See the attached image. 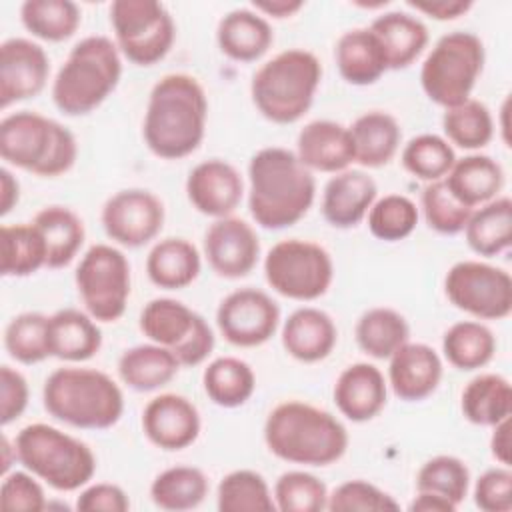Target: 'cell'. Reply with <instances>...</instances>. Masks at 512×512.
Here are the masks:
<instances>
[{
    "label": "cell",
    "instance_id": "cell-1",
    "mask_svg": "<svg viewBox=\"0 0 512 512\" xmlns=\"http://www.w3.org/2000/svg\"><path fill=\"white\" fill-rule=\"evenodd\" d=\"M206 120L208 98L202 84L190 74L174 72L152 86L142 136L154 156L180 160L200 148Z\"/></svg>",
    "mask_w": 512,
    "mask_h": 512
},
{
    "label": "cell",
    "instance_id": "cell-2",
    "mask_svg": "<svg viewBox=\"0 0 512 512\" xmlns=\"http://www.w3.org/2000/svg\"><path fill=\"white\" fill-rule=\"evenodd\" d=\"M248 210L266 230H282L302 220L316 196V180L296 152L268 146L248 162Z\"/></svg>",
    "mask_w": 512,
    "mask_h": 512
},
{
    "label": "cell",
    "instance_id": "cell-3",
    "mask_svg": "<svg viewBox=\"0 0 512 512\" xmlns=\"http://www.w3.org/2000/svg\"><path fill=\"white\" fill-rule=\"evenodd\" d=\"M266 448L280 460L302 466H328L348 450L346 426L328 410L286 400L264 422Z\"/></svg>",
    "mask_w": 512,
    "mask_h": 512
},
{
    "label": "cell",
    "instance_id": "cell-4",
    "mask_svg": "<svg viewBox=\"0 0 512 512\" xmlns=\"http://www.w3.org/2000/svg\"><path fill=\"white\" fill-rule=\"evenodd\" d=\"M42 402L52 418L82 430L112 428L124 414L120 386L96 368H56L44 380Z\"/></svg>",
    "mask_w": 512,
    "mask_h": 512
},
{
    "label": "cell",
    "instance_id": "cell-5",
    "mask_svg": "<svg viewBox=\"0 0 512 512\" xmlns=\"http://www.w3.org/2000/svg\"><path fill=\"white\" fill-rule=\"evenodd\" d=\"M122 60L108 36H86L70 50L52 82V100L66 116L94 112L118 86Z\"/></svg>",
    "mask_w": 512,
    "mask_h": 512
},
{
    "label": "cell",
    "instance_id": "cell-6",
    "mask_svg": "<svg viewBox=\"0 0 512 512\" xmlns=\"http://www.w3.org/2000/svg\"><path fill=\"white\" fill-rule=\"evenodd\" d=\"M320 80V60L308 50L288 48L254 72L250 96L266 120L294 124L310 110Z\"/></svg>",
    "mask_w": 512,
    "mask_h": 512
},
{
    "label": "cell",
    "instance_id": "cell-7",
    "mask_svg": "<svg viewBox=\"0 0 512 512\" xmlns=\"http://www.w3.org/2000/svg\"><path fill=\"white\" fill-rule=\"evenodd\" d=\"M0 156L16 168L54 178L74 166L78 144L58 120L20 110L0 120Z\"/></svg>",
    "mask_w": 512,
    "mask_h": 512
},
{
    "label": "cell",
    "instance_id": "cell-8",
    "mask_svg": "<svg viewBox=\"0 0 512 512\" xmlns=\"http://www.w3.org/2000/svg\"><path fill=\"white\" fill-rule=\"evenodd\" d=\"M16 460L58 492L86 486L96 472L90 446L54 426L34 422L24 426L14 440Z\"/></svg>",
    "mask_w": 512,
    "mask_h": 512
},
{
    "label": "cell",
    "instance_id": "cell-9",
    "mask_svg": "<svg viewBox=\"0 0 512 512\" xmlns=\"http://www.w3.org/2000/svg\"><path fill=\"white\" fill-rule=\"evenodd\" d=\"M484 58V44L476 34L454 30L440 36L420 68L424 94L444 110L466 102L482 74Z\"/></svg>",
    "mask_w": 512,
    "mask_h": 512
},
{
    "label": "cell",
    "instance_id": "cell-10",
    "mask_svg": "<svg viewBox=\"0 0 512 512\" xmlns=\"http://www.w3.org/2000/svg\"><path fill=\"white\" fill-rule=\"evenodd\" d=\"M264 278L280 296L310 302L324 296L332 284V256L310 240H280L264 258Z\"/></svg>",
    "mask_w": 512,
    "mask_h": 512
},
{
    "label": "cell",
    "instance_id": "cell-11",
    "mask_svg": "<svg viewBox=\"0 0 512 512\" xmlns=\"http://www.w3.org/2000/svg\"><path fill=\"white\" fill-rule=\"evenodd\" d=\"M110 24L118 50L136 66L160 62L176 38L170 12L154 0H114L110 4Z\"/></svg>",
    "mask_w": 512,
    "mask_h": 512
},
{
    "label": "cell",
    "instance_id": "cell-12",
    "mask_svg": "<svg viewBox=\"0 0 512 512\" xmlns=\"http://www.w3.org/2000/svg\"><path fill=\"white\" fill-rule=\"evenodd\" d=\"M86 312L98 322H116L130 298V264L122 250L110 244L90 246L74 274Z\"/></svg>",
    "mask_w": 512,
    "mask_h": 512
},
{
    "label": "cell",
    "instance_id": "cell-13",
    "mask_svg": "<svg viewBox=\"0 0 512 512\" xmlns=\"http://www.w3.org/2000/svg\"><path fill=\"white\" fill-rule=\"evenodd\" d=\"M444 292L450 304L478 320H502L512 312L510 274L480 260H462L450 266Z\"/></svg>",
    "mask_w": 512,
    "mask_h": 512
},
{
    "label": "cell",
    "instance_id": "cell-14",
    "mask_svg": "<svg viewBox=\"0 0 512 512\" xmlns=\"http://www.w3.org/2000/svg\"><path fill=\"white\" fill-rule=\"evenodd\" d=\"M216 324L232 346H262L278 330L280 306L258 288H238L218 304Z\"/></svg>",
    "mask_w": 512,
    "mask_h": 512
},
{
    "label": "cell",
    "instance_id": "cell-15",
    "mask_svg": "<svg viewBox=\"0 0 512 512\" xmlns=\"http://www.w3.org/2000/svg\"><path fill=\"white\" fill-rule=\"evenodd\" d=\"M164 216V204L156 194L128 188L104 202L100 220L110 240L126 248H140L160 234Z\"/></svg>",
    "mask_w": 512,
    "mask_h": 512
},
{
    "label": "cell",
    "instance_id": "cell-16",
    "mask_svg": "<svg viewBox=\"0 0 512 512\" xmlns=\"http://www.w3.org/2000/svg\"><path fill=\"white\" fill-rule=\"evenodd\" d=\"M204 254L210 268L228 280L248 276L260 256L256 230L242 218H216L204 232Z\"/></svg>",
    "mask_w": 512,
    "mask_h": 512
},
{
    "label": "cell",
    "instance_id": "cell-17",
    "mask_svg": "<svg viewBox=\"0 0 512 512\" xmlns=\"http://www.w3.org/2000/svg\"><path fill=\"white\" fill-rule=\"evenodd\" d=\"M50 60L44 48L28 38H8L0 46V106L36 98L48 80Z\"/></svg>",
    "mask_w": 512,
    "mask_h": 512
},
{
    "label": "cell",
    "instance_id": "cell-18",
    "mask_svg": "<svg viewBox=\"0 0 512 512\" xmlns=\"http://www.w3.org/2000/svg\"><path fill=\"white\" fill-rule=\"evenodd\" d=\"M198 408L180 394H158L142 410L144 436L160 450L176 452L196 442L200 434Z\"/></svg>",
    "mask_w": 512,
    "mask_h": 512
},
{
    "label": "cell",
    "instance_id": "cell-19",
    "mask_svg": "<svg viewBox=\"0 0 512 512\" xmlns=\"http://www.w3.org/2000/svg\"><path fill=\"white\" fill-rule=\"evenodd\" d=\"M186 196L204 216H230L242 202L244 180L240 172L220 158L196 164L186 178Z\"/></svg>",
    "mask_w": 512,
    "mask_h": 512
},
{
    "label": "cell",
    "instance_id": "cell-20",
    "mask_svg": "<svg viewBox=\"0 0 512 512\" xmlns=\"http://www.w3.org/2000/svg\"><path fill=\"white\" fill-rule=\"evenodd\" d=\"M388 360V384L400 400L418 402L436 392L442 360L432 346L408 340Z\"/></svg>",
    "mask_w": 512,
    "mask_h": 512
},
{
    "label": "cell",
    "instance_id": "cell-21",
    "mask_svg": "<svg viewBox=\"0 0 512 512\" xmlns=\"http://www.w3.org/2000/svg\"><path fill=\"white\" fill-rule=\"evenodd\" d=\"M378 186L362 170H342L334 174L322 192V216L340 230L358 226L376 202Z\"/></svg>",
    "mask_w": 512,
    "mask_h": 512
},
{
    "label": "cell",
    "instance_id": "cell-22",
    "mask_svg": "<svg viewBox=\"0 0 512 512\" xmlns=\"http://www.w3.org/2000/svg\"><path fill=\"white\" fill-rule=\"evenodd\" d=\"M334 404L352 422L376 418L388 400L386 378L374 364L356 362L346 366L334 384Z\"/></svg>",
    "mask_w": 512,
    "mask_h": 512
},
{
    "label": "cell",
    "instance_id": "cell-23",
    "mask_svg": "<svg viewBox=\"0 0 512 512\" xmlns=\"http://www.w3.org/2000/svg\"><path fill=\"white\" fill-rule=\"evenodd\" d=\"M296 156L308 170L338 174L354 162L350 130L334 120H312L296 138Z\"/></svg>",
    "mask_w": 512,
    "mask_h": 512
},
{
    "label": "cell",
    "instance_id": "cell-24",
    "mask_svg": "<svg viewBox=\"0 0 512 512\" xmlns=\"http://www.w3.org/2000/svg\"><path fill=\"white\" fill-rule=\"evenodd\" d=\"M338 342V330L330 314L320 308L304 306L294 310L282 326L284 350L306 364L320 362L330 356Z\"/></svg>",
    "mask_w": 512,
    "mask_h": 512
},
{
    "label": "cell",
    "instance_id": "cell-25",
    "mask_svg": "<svg viewBox=\"0 0 512 512\" xmlns=\"http://www.w3.org/2000/svg\"><path fill=\"white\" fill-rule=\"evenodd\" d=\"M216 42L220 52L230 60L254 62L268 52L274 42V32L260 12L236 8L220 18Z\"/></svg>",
    "mask_w": 512,
    "mask_h": 512
},
{
    "label": "cell",
    "instance_id": "cell-26",
    "mask_svg": "<svg viewBox=\"0 0 512 512\" xmlns=\"http://www.w3.org/2000/svg\"><path fill=\"white\" fill-rule=\"evenodd\" d=\"M442 180L458 202L474 210L498 196L504 186V172L494 158L486 154H468L456 158Z\"/></svg>",
    "mask_w": 512,
    "mask_h": 512
},
{
    "label": "cell",
    "instance_id": "cell-27",
    "mask_svg": "<svg viewBox=\"0 0 512 512\" xmlns=\"http://www.w3.org/2000/svg\"><path fill=\"white\" fill-rule=\"evenodd\" d=\"M340 76L352 86H370L388 70L384 50L370 28L344 32L334 48Z\"/></svg>",
    "mask_w": 512,
    "mask_h": 512
},
{
    "label": "cell",
    "instance_id": "cell-28",
    "mask_svg": "<svg viewBox=\"0 0 512 512\" xmlns=\"http://www.w3.org/2000/svg\"><path fill=\"white\" fill-rule=\"evenodd\" d=\"M370 30L376 34L388 70L408 68L428 44V28L424 22L408 12H384L370 24Z\"/></svg>",
    "mask_w": 512,
    "mask_h": 512
},
{
    "label": "cell",
    "instance_id": "cell-29",
    "mask_svg": "<svg viewBox=\"0 0 512 512\" xmlns=\"http://www.w3.org/2000/svg\"><path fill=\"white\" fill-rule=\"evenodd\" d=\"M50 356L66 362H84L102 348V332L94 318L76 308H64L48 322Z\"/></svg>",
    "mask_w": 512,
    "mask_h": 512
},
{
    "label": "cell",
    "instance_id": "cell-30",
    "mask_svg": "<svg viewBox=\"0 0 512 512\" xmlns=\"http://www.w3.org/2000/svg\"><path fill=\"white\" fill-rule=\"evenodd\" d=\"M354 144V162L364 168L386 166L398 152L402 130L398 120L382 110H370L348 128Z\"/></svg>",
    "mask_w": 512,
    "mask_h": 512
},
{
    "label": "cell",
    "instance_id": "cell-31",
    "mask_svg": "<svg viewBox=\"0 0 512 512\" xmlns=\"http://www.w3.org/2000/svg\"><path fill=\"white\" fill-rule=\"evenodd\" d=\"M200 268V252L186 238H164L152 246L146 258V274L150 282L164 290L190 286L198 278Z\"/></svg>",
    "mask_w": 512,
    "mask_h": 512
},
{
    "label": "cell",
    "instance_id": "cell-32",
    "mask_svg": "<svg viewBox=\"0 0 512 512\" xmlns=\"http://www.w3.org/2000/svg\"><path fill=\"white\" fill-rule=\"evenodd\" d=\"M180 370L174 352L160 344H138L118 358L122 382L136 392H152L166 386Z\"/></svg>",
    "mask_w": 512,
    "mask_h": 512
},
{
    "label": "cell",
    "instance_id": "cell-33",
    "mask_svg": "<svg viewBox=\"0 0 512 512\" xmlns=\"http://www.w3.org/2000/svg\"><path fill=\"white\" fill-rule=\"evenodd\" d=\"M46 242V268H64L68 266L84 244V222L82 218L66 206H46L34 220Z\"/></svg>",
    "mask_w": 512,
    "mask_h": 512
},
{
    "label": "cell",
    "instance_id": "cell-34",
    "mask_svg": "<svg viewBox=\"0 0 512 512\" xmlns=\"http://www.w3.org/2000/svg\"><path fill=\"white\" fill-rule=\"evenodd\" d=\"M466 244L478 256H496L512 244V200L496 196L472 210L464 226Z\"/></svg>",
    "mask_w": 512,
    "mask_h": 512
},
{
    "label": "cell",
    "instance_id": "cell-35",
    "mask_svg": "<svg viewBox=\"0 0 512 512\" xmlns=\"http://www.w3.org/2000/svg\"><path fill=\"white\" fill-rule=\"evenodd\" d=\"M460 408L468 422L476 426H494L512 412V386L502 374L486 372L474 376L462 390Z\"/></svg>",
    "mask_w": 512,
    "mask_h": 512
},
{
    "label": "cell",
    "instance_id": "cell-36",
    "mask_svg": "<svg viewBox=\"0 0 512 512\" xmlns=\"http://www.w3.org/2000/svg\"><path fill=\"white\" fill-rule=\"evenodd\" d=\"M200 314L174 298H154L142 312L138 326L142 334L160 346L178 350L194 332Z\"/></svg>",
    "mask_w": 512,
    "mask_h": 512
},
{
    "label": "cell",
    "instance_id": "cell-37",
    "mask_svg": "<svg viewBox=\"0 0 512 512\" xmlns=\"http://www.w3.org/2000/svg\"><path fill=\"white\" fill-rule=\"evenodd\" d=\"M202 386L216 406L238 408L254 394L256 376L248 362L236 356H220L204 368Z\"/></svg>",
    "mask_w": 512,
    "mask_h": 512
},
{
    "label": "cell",
    "instance_id": "cell-38",
    "mask_svg": "<svg viewBox=\"0 0 512 512\" xmlns=\"http://www.w3.org/2000/svg\"><path fill=\"white\" fill-rule=\"evenodd\" d=\"M356 342L360 350L376 360H388L410 338L406 318L386 306L366 310L356 322Z\"/></svg>",
    "mask_w": 512,
    "mask_h": 512
},
{
    "label": "cell",
    "instance_id": "cell-39",
    "mask_svg": "<svg viewBox=\"0 0 512 512\" xmlns=\"http://www.w3.org/2000/svg\"><path fill=\"white\" fill-rule=\"evenodd\" d=\"M444 358L462 372L484 368L496 352V338L492 330L474 320L452 324L442 336Z\"/></svg>",
    "mask_w": 512,
    "mask_h": 512
},
{
    "label": "cell",
    "instance_id": "cell-40",
    "mask_svg": "<svg viewBox=\"0 0 512 512\" xmlns=\"http://www.w3.org/2000/svg\"><path fill=\"white\" fill-rule=\"evenodd\" d=\"M210 482L196 466H172L162 470L150 484V498L162 510H192L208 496Z\"/></svg>",
    "mask_w": 512,
    "mask_h": 512
},
{
    "label": "cell",
    "instance_id": "cell-41",
    "mask_svg": "<svg viewBox=\"0 0 512 512\" xmlns=\"http://www.w3.org/2000/svg\"><path fill=\"white\" fill-rule=\"evenodd\" d=\"M2 242V276L24 278L46 266V242L30 224H4L0 230Z\"/></svg>",
    "mask_w": 512,
    "mask_h": 512
},
{
    "label": "cell",
    "instance_id": "cell-42",
    "mask_svg": "<svg viewBox=\"0 0 512 512\" xmlns=\"http://www.w3.org/2000/svg\"><path fill=\"white\" fill-rule=\"evenodd\" d=\"M24 28L46 42H64L82 22L80 8L72 0H26L20 6Z\"/></svg>",
    "mask_w": 512,
    "mask_h": 512
},
{
    "label": "cell",
    "instance_id": "cell-43",
    "mask_svg": "<svg viewBox=\"0 0 512 512\" xmlns=\"http://www.w3.org/2000/svg\"><path fill=\"white\" fill-rule=\"evenodd\" d=\"M442 130L450 144L464 150H480L488 146L494 136V120L486 104L468 98L444 110Z\"/></svg>",
    "mask_w": 512,
    "mask_h": 512
},
{
    "label": "cell",
    "instance_id": "cell-44",
    "mask_svg": "<svg viewBox=\"0 0 512 512\" xmlns=\"http://www.w3.org/2000/svg\"><path fill=\"white\" fill-rule=\"evenodd\" d=\"M220 512H272L276 510L274 496L262 474L254 470L228 472L216 492Z\"/></svg>",
    "mask_w": 512,
    "mask_h": 512
},
{
    "label": "cell",
    "instance_id": "cell-45",
    "mask_svg": "<svg viewBox=\"0 0 512 512\" xmlns=\"http://www.w3.org/2000/svg\"><path fill=\"white\" fill-rule=\"evenodd\" d=\"M50 316L42 312H22L4 330V348L20 364H38L50 356L48 342Z\"/></svg>",
    "mask_w": 512,
    "mask_h": 512
},
{
    "label": "cell",
    "instance_id": "cell-46",
    "mask_svg": "<svg viewBox=\"0 0 512 512\" xmlns=\"http://www.w3.org/2000/svg\"><path fill=\"white\" fill-rule=\"evenodd\" d=\"M400 160L412 176L424 182H436L448 174L456 162V154L446 138L438 134H420L404 146Z\"/></svg>",
    "mask_w": 512,
    "mask_h": 512
},
{
    "label": "cell",
    "instance_id": "cell-47",
    "mask_svg": "<svg viewBox=\"0 0 512 512\" xmlns=\"http://www.w3.org/2000/svg\"><path fill=\"white\" fill-rule=\"evenodd\" d=\"M470 488V470L464 460L440 454L426 460L416 474V490L434 492L452 504H460Z\"/></svg>",
    "mask_w": 512,
    "mask_h": 512
},
{
    "label": "cell",
    "instance_id": "cell-48",
    "mask_svg": "<svg viewBox=\"0 0 512 512\" xmlns=\"http://www.w3.org/2000/svg\"><path fill=\"white\" fill-rule=\"evenodd\" d=\"M274 504L280 512H320L328 504L326 484L304 470H288L274 484Z\"/></svg>",
    "mask_w": 512,
    "mask_h": 512
},
{
    "label": "cell",
    "instance_id": "cell-49",
    "mask_svg": "<svg viewBox=\"0 0 512 512\" xmlns=\"http://www.w3.org/2000/svg\"><path fill=\"white\" fill-rule=\"evenodd\" d=\"M418 224L416 204L402 194H386L368 210V228L374 238L398 242L408 238Z\"/></svg>",
    "mask_w": 512,
    "mask_h": 512
},
{
    "label": "cell",
    "instance_id": "cell-50",
    "mask_svg": "<svg viewBox=\"0 0 512 512\" xmlns=\"http://www.w3.org/2000/svg\"><path fill=\"white\" fill-rule=\"evenodd\" d=\"M420 202H422V212H424L426 224L434 232L446 234V236H454V234L462 232L472 214V208L464 206L462 202H458L452 196V192L448 190L444 180L428 182L422 190Z\"/></svg>",
    "mask_w": 512,
    "mask_h": 512
},
{
    "label": "cell",
    "instance_id": "cell-51",
    "mask_svg": "<svg viewBox=\"0 0 512 512\" xmlns=\"http://www.w3.org/2000/svg\"><path fill=\"white\" fill-rule=\"evenodd\" d=\"M398 508L400 504L388 492L366 480L342 482L328 494L326 504L330 512H386Z\"/></svg>",
    "mask_w": 512,
    "mask_h": 512
},
{
    "label": "cell",
    "instance_id": "cell-52",
    "mask_svg": "<svg viewBox=\"0 0 512 512\" xmlns=\"http://www.w3.org/2000/svg\"><path fill=\"white\" fill-rule=\"evenodd\" d=\"M0 508L14 512H40L48 508L42 486L36 482L34 474L28 472H8L4 474L0 486Z\"/></svg>",
    "mask_w": 512,
    "mask_h": 512
},
{
    "label": "cell",
    "instance_id": "cell-53",
    "mask_svg": "<svg viewBox=\"0 0 512 512\" xmlns=\"http://www.w3.org/2000/svg\"><path fill=\"white\" fill-rule=\"evenodd\" d=\"M474 504L484 512L512 510V472L508 466L488 468L474 484Z\"/></svg>",
    "mask_w": 512,
    "mask_h": 512
},
{
    "label": "cell",
    "instance_id": "cell-54",
    "mask_svg": "<svg viewBox=\"0 0 512 512\" xmlns=\"http://www.w3.org/2000/svg\"><path fill=\"white\" fill-rule=\"evenodd\" d=\"M28 398L30 390L26 378L4 364L0 368V424L8 426L18 420L28 406Z\"/></svg>",
    "mask_w": 512,
    "mask_h": 512
},
{
    "label": "cell",
    "instance_id": "cell-55",
    "mask_svg": "<svg viewBox=\"0 0 512 512\" xmlns=\"http://www.w3.org/2000/svg\"><path fill=\"white\" fill-rule=\"evenodd\" d=\"M130 500L126 492L108 482H98L80 492L76 498V510L80 512H126Z\"/></svg>",
    "mask_w": 512,
    "mask_h": 512
},
{
    "label": "cell",
    "instance_id": "cell-56",
    "mask_svg": "<svg viewBox=\"0 0 512 512\" xmlns=\"http://www.w3.org/2000/svg\"><path fill=\"white\" fill-rule=\"evenodd\" d=\"M212 350H214V332L210 324L204 320V316H200L194 332L178 350H174V356L178 358L180 366H198L210 356Z\"/></svg>",
    "mask_w": 512,
    "mask_h": 512
},
{
    "label": "cell",
    "instance_id": "cell-57",
    "mask_svg": "<svg viewBox=\"0 0 512 512\" xmlns=\"http://www.w3.org/2000/svg\"><path fill=\"white\" fill-rule=\"evenodd\" d=\"M408 6L434 20L446 22L464 16L472 8V0H410Z\"/></svg>",
    "mask_w": 512,
    "mask_h": 512
},
{
    "label": "cell",
    "instance_id": "cell-58",
    "mask_svg": "<svg viewBox=\"0 0 512 512\" xmlns=\"http://www.w3.org/2000/svg\"><path fill=\"white\" fill-rule=\"evenodd\" d=\"M490 452L502 466H510V418L492 426Z\"/></svg>",
    "mask_w": 512,
    "mask_h": 512
},
{
    "label": "cell",
    "instance_id": "cell-59",
    "mask_svg": "<svg viewBox=\"0 0 512 512\" xmlns=\"http://www.w3.org/2000/svg\"><path fill=\"white\" fill-rule=\"evenodd\" d=\"M416 492L418 494L408 506L412 512H454L458 508L456 504H452L450 500L434 492H424V490H416Z\"/></svg>",
    "mask_w": 512,
    "mask_h": 512
},
{
    "label": "cell",
    "instance_id": "cell-60",
    "mask_svg": "<svg viewBox=\"0 0 512 512\" xmlns=\"http://www.w3.org/2000/svg\"><path fill=\"white\" fill-rule=\"evenodd\" d=\"M252 6L256 8V12L282 20V18L294 16L304 6V2L302 0H254Z\"/></svg>",
    "mask_w": 512,
    "mask_h": 512
},
{
    "label": "cell",
    "instance_id": "cell-61",
    "mask_svg": "<svg viewBox=\"0 0 512 512\" xmlns=\"http://www.w3.org/2000/svg\"><path fill=\"white\" fill-rule=\"evenodd\" d=\"M20 198V184L8 168L0 170V216H6Z\"/></svg>",
    "mask_w": 512,
    "mask_h": 512
},
{
    "label": "cell",
    "instance_id": "cell-62",
    "mask_svg": "<svg viewBox=\"0 0 512 512\" xmlns=\"http://www.w3.org/2000/svg\"><path fill=\"white\" fill-rule=\"evenodd\" d=\"M2 474H8V468H10V464H12V460H10V452H14V448L10 446V442H8V438L6 436H2Z\"/></svg>",
    "mask_w": 512,
    "mask_h": 512
},
{
    "label": "cell",
    "instance_id": "cell-63",
    "mask_svg": "<svg viewBox=\"0 0 512 512\" xmlns=\"http://www.w3.org/2000/svg\"><path fill=\"white\" fill-rule=\"evenodd\" d=\"M506 114H508V100H506L504 106H502V118H506ZM502 132H504V142H508V138H506V132H508L506 124H502Z\"/></svg>",
    "mask_w": 512,
    "mask_h": 512
}]
</instances>
